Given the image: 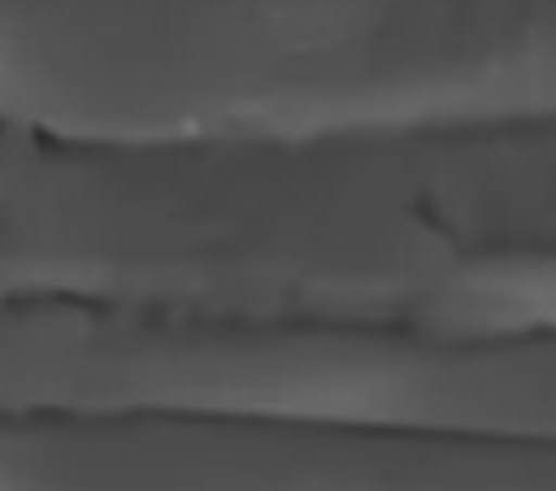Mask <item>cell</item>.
Listing matches in <instances>:
<instances>
[{
  "label": "cell",
  "instance_id": "obj_2",
  "mask_svg": "<svg viewBox=\"0 0 556 491\" xmlns=\"http://www.w3.org/2000/svg\"><path fill=\"white\" fill-rule=\"evenodd\" d=\"M556 122V0H0V126L48 143Z\"/></svg>",
  "mask_w": 556,
  "mask_h": 491
},
{
  "label": "cell",
  "instance_id": "obj_3",
  "mask_svg": "<svg viewBox=\"0 0 556 491\" xmlns=\"http://www.w3.org/2000/svg\"><path fill=\"white\" fill-rule=\"evenodd\" d=\"M4 413H282L556 443V326H239L0 309Z\"/></svg>",
  "mask_w": 556,
  "mask_h": 491
},
{
  "label": "cell",
  "instance_id": "obj_4",
  "mask_svg": "<svg viewBox=\"0 0 556 491\" xmlns=\"http://www.w3.org/2000/svg\"><path fill=\"white\" fill-rule=\"evenodd\" d=\"M0 491H556V443L361 417H0Z\"/></svg>",
  "mask_w": 556,
  "mask_h": 491
},
{
  "label": "cell",
  "instance_id": "obj_1",
  "mask_svg": "<svg viewBox=\"0 0 556 491\" xmlns=\"http://www.w3.org/2000/svg\"><path fill=\"white\" fill-rule=\"evenodd\" d=\"M9 139L0 300L239 326H387L430 322L482 261L556 252V122Z\"/></svg>",
  "mask_w": 556,
  "mask_h": 491
}]
</instances>
